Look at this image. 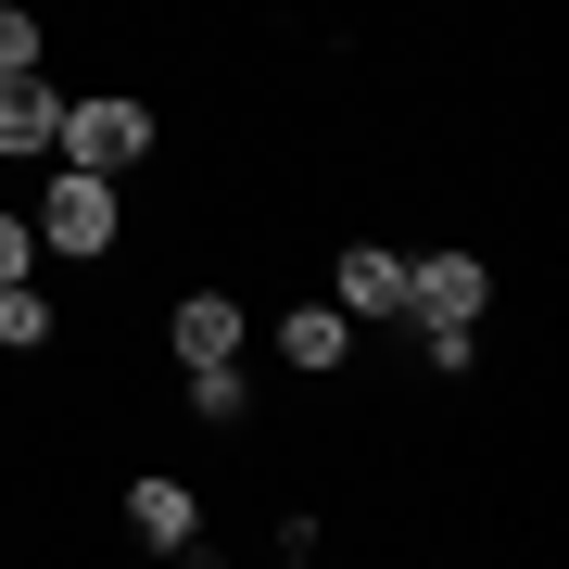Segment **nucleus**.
<instances>
[{
	"label": "nucleus",
	"instance_id": "nucleus-1",
	"mask_svg": "<svg viewBox=\"0 0 569 569\" xmlns=\"http://www.w3.org/2000/svg\"><path fill=\"white\" fill-rule=\"evenodd\" d=\"M63 164H89V178H127V164L152 152V114L140 102H63Z\"/></svg>",
	"mask_w": 569,
	"mask_h": 569
},
{
	"label": "nucleus",
	"instance_id": "nucleus-2",
	"mask_svg": "<svg viewBox=\"0 0 569 569\" xmlns=\"http://www.w3.org/2000/svg\"><path fill=\"white\" fill-rule=\"evenodd\" d=\"M39 241H51V253H102V241H114V178L63 164V178H51V216H39Z\"/></svg>",
	"mask_w": 569,
	"mask_h": 569
},
{
	"label": "nucleus",
	"instance_id": "nucleus-3",
	"mask_svg": "<svg viewBox=\"0 0 569 569\" xmlns=\"http://www.w3.org/2000/svg\"><path fill=\"white\" fill-rule=\"evenodd\" d=\"M493 305V266L481 253H430V266H406V317H481Z\"/></svg>",
	"mask_w": 569,
	"mask_h": 569
},
{
	"label": "nucleus",
	"instance_id": "nucleus-4",
	"mask_svg": "<svg viewBox=\"0 0 569 569\" xmlns=\"http://www.w3.org/2000/svg\"><path fill=\"white\" fill-rule=\"evenodd\" d=\"M127 531H140L152 557H190V545H203V507H190V481H164V468H152V481H127Z\"/></svg>",
	"mask_w": 569,
	"mask_h": 569
},
{
	"label": "nucleus",
	"instance_id": "nucleus-5",
	"mask_svg": "<svg viewBox=\"0 0 569 569\" xmlns=\"http://www.w3.org/2000/svg\"><path fill=\"white\" fill-rule=\"evenodd\" d=\"M63 140V89L26 63V77H0V152H51Z\"/></svg>",
	"mask_w": 569,
	"mask_h": 569
},
{
	"label": "nucleus",
	"instance_id": "nucleus-6",
	"mask_svg": "<svg viewBox=\"0 0 569 569\" xmlns=\"http://www.w3.org/2000/svg\"><path fill=\"white\" fill-rule=\"evenodd\" d=\"M342 317H406V253H392V241H355L342 253Z\"/></svg>",
	"mask_w": 569,
	"mask_h": 569
},
{
	"label": "nucleus",
	"instance_id": "nucleus-7",
	"mask_svg": "<svg viewBox=\"0 0 569 569\" xmlns=\"http://www.w3.org/2000/svg\"><path fill=\"white\" fill-rule=\"evenodd\" d=\"M178 355H190V367L241 355V305H228V291H190V305H178Z\"/></svg>",
	"mask_w": 569,
	"mask_h": 569
},
{
	"label": "nucleus",
	"instance_id": "nucleus-8",
	"mask_svg": "<svg viewBox=\"0 0 569 569\" xmlns=\"http://www.w3.org/2000/svg\"><path fill=\"white\" fill-rule=\"evenodd\" d=\"M342 342H355L342 305H291V317H279V355H291V367H342Z\"/></svg>",
	"mask_w": 569,
	"mask_h": 569
},
{
	"label": "nucleus",
	"instance_id": "nucleus-9",
	"mask_svg": "<svg viewBox=\"0 0 569 569\" xmlns=\"http://www.w3.org/2000/svg\"><path fill=\"white\" fill-rule=\"evenodd\" d=\"M190 418H216V430H241V355H216V367H190Z\"/></svg>",
	"mask_w": 569,
	"mask_h": 569
},
{
	"label": "nucleus",
	"instance_id": "nucleus-10",
	"mask_svg": "<svg viewBox=\"0 0 569 569\" xmlns=\"http://www.w3.org/2000/svg\"><path fill=\"white\" fill-rule=\"evenodd\" d=\"M0 342H26V355L51 342V305H39V291H26V279H0Z\"/></svg>",
	"mask_w": 569,
	"mask_h": 569
},
{
	"label": "nucleus",
	"instance_id": "nucleus-11",
	"mask_svg": "<svg viewBox=\"0 0 569 569\" xmlns=\"http://www.w3.org/2000/svg\"><path fill=\"white\" fill-rule=\"evenodd\" d=\"M418 355H430V367L456 380V367H468V317H418Z\"/></svg>",
	"mask_w": 569,
	"mask_h": 569
},
{
	"label": "nucleus",
	"instance_id": "nucleus-12",
	"mask_svg": "<svg viewBox=\"0 0 569 569\" xmlns=\"http://www.w3.org/2000/svg\"><path fill=\"white\" fill-rule=\"evenodd\" d=\"M26 63H39V13H13V0H0V77H26Z\"/></svg>",
	"mask_w": 569,
	"mask_h": 569
},
{
	"label": "nucleus",
	"instance_id": "nucleus-13",
	"mask_svg": "<svg viewBox=\"0 0 569 569\" xmlns=\"http://www.w3.org/2000/svg\"><path fill=\"white\" fill-rule=\"evenodd\" d=\"M26 266H39V228H26V216H0V279H26Z\"/></svg>",
	"mask_w": 569,
	"mask_h": 569
}]
</instances>
